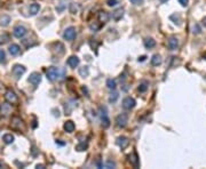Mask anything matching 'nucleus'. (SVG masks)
Returning a JSON list of instances; mask_svg holds the SVG:
<instances>
[{
    "label": "nucleus",
    "instance_id": "obj_35",
    "mask_svg": "<svg viewBox=\"0 0 206 169\" xmlns=\"http://www.w3.org/2000/svg\"><path fill=\"white\" fill-rule=\"evenodd\" d=\"M77 10H78L77 6H76L75 4H71V5H70V12H71V13L76 14V13H77Z\"/></svg>",
    "mask_w": 206,
    "mask_h": 169
},
{
    "label": "nucleus",
    "instance_id": "obj_39",
    "mask_svg": "<svg viewBox=\"0 0 206 169\" xmlns=\"http://www.w3.org/2000/svg\"><path fill=\"white\" fill-rule=\"evenodd\" d=\"M203 24H204V26L206 27V16L204 17V19H203Z\"/></svg>",
    "mask_w": 206,
    "mask_h": 169
},
{
    "label": "nucleus",
    "instance_id": "obj_14",
    "mask_svg": "<svg viewBox=\"0 0 206 169\" xmlns=\"http://www.w3.org/2000/svg\"><path fill=\"white\" fill-rule=\"evenodd\" d=\"M63 128H64V130L66 131V133H73V131H75V128H76V126H75V124H73V121L69 120V121H66V122L64 124Z\"/></svg>",
    "mask_w": 206,
    "mask_h": 169
},
{
    "label": "nucleus",
    "instance_id": "obj_12",
    "mask_svg": "<svg viewBox=\"0 0 206 169\" xmlns=\"http://www.w3.org/2000/svg\"><path fill=\"white\" fill-rule=\"evenodd\" d=\"M97 19H99V21L101 22V23H107L108 21H109L110 19V16H109V14L107 13V12H100L99 13V15H97Z\"/></svg>",
    "mask_w": 206,
    "mask_h": 169
},
{
    "label": "nucleus",
    "instance_id": "obj_13",
    "mask_svg": "<svg viewBox=\"0 0 206 169\" xmlns=\"http://www.w3.org/2000/svg\"><path fill=\"white\" fill-rule=\"evenodd\" d=\"M8 49H9V53H10V55H12V56H16V55H19V52H21V48H19V46L16 45V44L10 45Z\"/></svg>",
    "mask_w": 206,
    "mask_h": 169
},
{
    "label": "nucleus",
    "instance_id": "obj_36",
    "mask_svg": "<svg viewBox=\"0 0 206 169\" xmlns=\"http://www.w3.org/2000/svg\"><path fill=\"white\" fill-rule=\"evenodd\" d=\"M117 98H118V93H113V94L110 96L109 101H110V102H115Z\"/></svg>",
    "mask_w": 206,
    "mask_h": 169
},
{
    "label": "nucleus",
    "instance_id": "obj_4",
    "mask_svg": "<svg viewBox=\"0 0 206 169\" xmlns=\"http://www.w3.org/2000/svg\"><path fill=\"white\" fill-rule=\"evenodd\" d=\"M135 105H136V102L133 97H129L128 96V97H125L122 99V107L125 110H132V109H134Z\"/></svg>",
    "mask_w": 206,
    "mask_h": 169
},
{
    "label": "nucleus",
    "instance_id": "obj_3",
    "mask_svg": "<svg viewBox=\"0 0 206 169\" xmlns=\"http://www.w3.org/2000/svg\"><path fill=\"white\" fill-rule=\"evenodd\" d=\"M63 38L68 41H72V40L76 38V29L73 26H70L68 29H65L64 32H63Z\"/></svg>",
    "mask_w": 206,
    "mask_h": 169
},
{
    "label": "nucleus",
    "instance_id": "obj_33",
    "mask_svg": "<svg viewBox=\"0 0 206 169\" xmlns=\"http://www.w3.org/2000/svg\"><path fill=\"white\" fill-rule=\"evenodd\" d=\"M104 167H105V168H115V167H116V163L113 162V161H108V162L105 163Z\"/></svg>",
    "mask_w": 206,
    "mask_h": 169
},
{
    "label": "nucleus",
    "instance_id": "obj_20",
    "mask_svg": "<svg viewBox=\"0 0 206 169\" xmlns=\"http://www.w3.org/2000/svg\"><path fill=\"white\" fill-rule=\"evenodd\" d=\"M14 139H15V137L12 134H6V135H4V137H2V141L6 144H12L14 142Z\"/></svg>",
    "mask_w": 206,
    "mask_h": 169
},
{
    "label": "nucleus",
    "instance_id": "obj_16",
    "mask_svg": "<svg viewBox=\"0 0 206 169\" xmlns=\"http://www.w3.org/2000/svg\"><path fill=\"white\" fill-rule=\"evenodd\" d=\"M122 15H124V9L119 8V9H117V10H115V12L112 13V19L115 21H119V20H122Z\"/></svg>",
    "mask_w": 206,
    "mask_h": 169
},
{
    "label": "nucleus",
    "instance_id": "obj_9",
    "mask_svg": "<svg viewBox=\"0 0 206 169\" xmlns=\"http://www.w3.org/2000/svg\"><path fill=\"white\" fill-rule=\"evenodd\" d=\"M167 47L169 50H176L179 47V40L176 37H171L167 41Z\"/></svg>",
    "mask_w": 206,
    "mask_h": 169
},
{
    "label": "nucleus",
    "instance_id": "obj_1",
    "mask_svg": "<svg viewBox=\"0 0 206 169\" xmlns=\"http://www.w3.org/2000/svg\"><path fill=\"white\" fill-rule=\"evenodd\" d=\"M46 77H47V79H48L49 81L56 80L57 77H60V71H58V69L57 67H55V66L48 67L47 71H46Z\"/></svg>",
    "mask_w": 206,
    "mask_h": 169
},
{
    "label": "nucleus",
    "instance_id": "obj_32",
    "mask_svg": "<svg viewBox=\"0 0 206 169\" xmlns=\"http://www.w3.org/2000/svg\"><path fill=\"white\" fill-rule=\"evenodd\" d=\"M86 148H87V145H86L85 143H81V144H79V145L76 146V150H78V151H84Z\"/></svg>",
    "mask_w": 206,
    "mask_h": 169
},
{
    "label": "nucleus",
    "instance_id": "obj_19",
    "mask_svg": "<svg viewBox=\"0 0 206 169\" xmlns=\"http://www.w3.org/2000/svg\"><path fill=\"white\" fill-rule=\"evenodd\" d=\"M151 64L154 65V66H158V65L161 64V57L159 56V55H154L152 56V59H151Z\"/></svg>",
    "mask_w": 206,
    "mask_h": 169
},
{
    "label": "nucleus",
    "instance_id": "obj_40",
    "mask_svg": "<svg viewBox=\"0 0 206 169\" xmlns=\"http://www.w3.org/2000/svg\"><path fill=\"white\" fill-rule=\"evenodd\" d=\"M37 168H40V169H41V168H44V166H43V165H37Z\"/></svg>",
    "mask_w": 206,
    "mask_h": 169
},
{
    "label": "nucleus",
    "instance_id": "obj_43",
    "mask_svg": "<svg viewBox=\"0 0 206 169\" xmlns=\"http://www.w3.org/2000/svg\"><path fill=\"white\" fill-rule=\"evenodd\" d=\"M159 1H160V2H166L167 0H159Z\"/></svg>",
    "mask_w": 206,
    "mask_h": 169
},
{
    "label": "nucleus",
    "instance_id": "obj_2",
    "mask_svg": "<svg viewBox=\"0 0 206 169\" xmlns=\"http://www.w3.org/2000/svg\"><path fill=\"white\" fill-rule=\"evenodd\" d=\"M127 122H128V116H127L126 113H122V114H119V116L116 118V125H117V127H119V128L126 127Z\"/></svg>",
    "mask_w": 206,
    "mask_h": 169
},
{
    "label": "nucleus",
    "instance_id": "obj_38",
    "mask_svg": "<svg viewBox=\"0 0 206 169\" xmlns=\"http://www.w3.org/2000/svg\"><path fill=\"white\" fill-rule=\"evenodd\" d=\"M179 2L181 4V6L187 7V6H188V4H189V0H179Z\"/></svg>",
    "mask_w": 206,
    "mask_h": 169
},
{
    "label": "nucleus",
    "instance_id": "obj_30",
    "mask_svg": "<svg viewBox=\"0 0 206 169\" xmlns=\"http://www.w3.org/2000/svg\"><path fill=\"white\" fill-rule=\"evenodd\" d=\"M6 62V54L4 49H0V63H5Z\"/></svg>",
    "mask_w": 206,
    "mask_h": 169
},
{
    "label": "nucleus",
    "instance_id": "obj_18",
    "mask_svg": "<svg viewBox=\"0 0 206 169\" xmlns=\"http://www.w3.org/2000/svg\"><path fill=\"white\" fill-rule=\"evenodd\" d=\"M144 46H146V48L151 49V48H154V46H156V41L152 38H147V39L144 40Z\"/></svg>",
    "mask_w": 206,
    "mask_h": 169
},
{
    "label": "nucleus",
    "instance_id": "obj_23",
    "mask_svg": "<svg viewBox=\"0 0 206 169\" xmlns=\"http://www.w3.org/2000/svg\"><path fill=\"white\" fill-rule=\"evenodd\" d=\"M79 74H80V77H87L88 74H90V69H88V66H83V67H80L79 69Z\"/></svg>",
    "mask_w": 206,
    "mask_h": 169
},
{
    "label": "nucleus",
    "instance_id": "obj_29",
    "mask_svg": "<svg viewBox=\"0 0 206 169\" xmlns=\"http://www.w3.org/2000/svg\"><path fill=\"white\" fill-rule=\"evenodd\" d=\"M200 32H202L200 26L198 25V24H195V25L193 26V34H199Z\"/></svg>",
    "mask_w": 206,
    "mask_h": 169
},
{
    "label": "nucleus",
    "instance_id": "obj_31",
    "mask_svg": "<svg viewBox=\"0 0 206 169\" xmlns=\"http://www.w3.org/2000/svg\"><path fill=\"white\" fill-rule=\"evenodd\" d=\"M2 113L4 114H8L9 113V111H10V106H9V104H2Z\"/></svg>",
    "mask_w": 206,
    "mask_h": 169
},
{
    "label": "nucleus",
    "instance_id": "obj_15",
    "mask_svg": "<svg viewBox=\"0 0 206 169\" xmlns=\"http://www.w3.org/2000/svg\"><path fill=\"white\" fill-rule=\"evenodd\" d=\"M129 158V162L132 163L135 168H137L140 166V162H139V158H137V154L136 153H132L131 156H128Z\"/></svg>",
    "mask_w": 206,
    "mask_h": 169
},
{
    "label": "nucleus",
    "instance_id": "obj_27",
    "mask_svg": "<svg viewBox=\"0 0 206 169\" xmlns=\"http://www.w3.org/2000/svg\"><path fill=\"white\" fill-rule=\"evenodd\" d=\"M147 89H148V82L147 81L141 82L140 86H139V88H137V90L140 91V93H144V91H147Z\"/></svg>",
    "mask_w": 206,
    "mask_h": 169
},
{
    "label": "nucleus",
    "instance_id": "obj_8",
    "mask_svg": "<svg viewBox=\"0 0 206 169\" xmlns=\"http://www.w3.org/2000/svg\"><path fill=\"white\" fill-rule=\"evenodd\" d=\"M5 98H6V101L8 102V103H12V104L17 103V101H19L17 95H16L13 90H10V89L6 91V94H5Z\"/></svg>",
    "mask_w": 206,
    "mask_h": 169
},
{
    "label": "nucleus",
    "instance_id": "obj_26",
    "mask_svg": "<svg viewBox=\"0 0 206 169\" xmlns=\"http://www.w3.org/2000/svg\"><path fill=\"white\" fill-rule=\"evenodd\" d=\"M8 41H9V34L4 33V34L0 36V45H5Z\"/></svg>",
    "mask_w": 206,
    "mask_h": 169
},
{
    "label": "nucleus",
    "instance_id": "obj_24",
    "mask_svg": "<svg viewBox=\"0 0 206 169\" xmlns=\"http://www.w3.org/2000/svg\"><path fill=\"white\" fill-rule=\"evenodd\" d=\"M107 87L109 88V89H116L117 87V82L115 79H108L107 80Z\"/></svg>",
    "mask_w": 206,
    "mask_h": 169
},
{
    "label": "nucleus",
    "instance_id": "obj_22",
    "mask_svg": "<svg viewBox=\"0 0 206 169\" xmlns=\"http://www.w3.org/2000/svg\"><path fill=\"white\" fill-rule=\"evenodd\" d=\"M102 126L104 127V128H108L110 126V120L109 118H108V116H107V113L104 112L102 114Z\"/></svg>",
    "mask_w": 206,
    "mask_h": 169
},
{
    "label": "nucleus",
    "instance_id": "obj_7",
    "mask_svg": "<svg viewBox=\"0 0 206 169\" xmlns=\"http://www.w3.org/2000/svg\"><path fill=\"white\" fill-rule=\"evenodd\" d=\"M40 81H41V74H40V73H38V72H33V73L30 74V77H29V82L32 84L34 87H37V86L40 84Z\"/></svg>",
    "mask_w": 206,
    "mask_h": 169
},
{
    "label": "nucleus",
    "instance_id": "obj_6",
    "mask_svg": "<svg viewBox=\"0 0 206 169\" xmlns=\"http://www.w3.org/2000/svg\"><path fill=\"white\" fill-rule=\"evenodd\" d=\"M12 72H13V74L15 76V78L19 79V78H21V76H23V74L25 73V67H24L23 65L16 64V65H14Z\"/></svg>",
    "mask_w": 206,
    "mask_h": 169
},
{
    "label": "nucleus",
    "instance_id": "obj_10",
    "mask_svg": "<svg viewBox=\"0 0 206 169\" xmlns=\"http://www.w3.org/2000/svg\"><path fill=\"white\" fill-rule=\"evenodd\" d=\"M66 64L69 65L70 67H72V69H76L78 65H79V59H78L77 56H70L68 59V61H66Z\"/></svg>",
    "mask_w": 206,
    "mask_h": 169
},
{
    "label": "nucleus",
    "instance_id": "obj_44",
    "mask_svg": "<svg viewBox=\"0 0 206 169\" xmlns=\"http://www.w3.org/2000/svg\"><path fill=\"white\" fill-rule=\"evenodd\" d=\"M204 59H206V53H205V54H204Z\"/></svg>",
    "mask_w": 206,
    "mask_h": 169
},
{
    "label": "nucleus",
    "instance_id": "obj_28",
    "mask_svg": "<svg viewBox=\"0 0 206 169\" xmlns=\"http://www.w3.org/2000/svg\"><path fill=\"white\" fill-rule=\"evenodd\" d=\"M172 21H174V23L175 24H180V22H181V17H180V15H178V14H173V15H171V17H169Z\"/></svg>",
    "mask_w": 206,
    "mask_h": 169
},
{
    "label": "nucleus",
    "instance_id": "obj_41",
    "mask_svg": "<svg viewBox=\"0 0 206 169\" xmlns=\"http://www.w3.org/2000/svg\"><path fill=\"white\" fill-rule=\"evenodd\" d=\"M2 167H4V163H2V161L0 160V168H2Z\"/></svg>",
    "mask_w": 206,
    "mask_h": 169
},
{
    "label": "nucleus",
    "instance_id": "obj_5",
    "mask_svg": "<svg viewBox=\"0 0 206 169\" xmlns=\"http://www.w3.org/2000/svg\"><path fill=\"white\" fill-rule=\"evenodd\" d=\"M26 32H28V31H26V29L23 25H16L13 30L14 36H15L16 38H19V39L23 38V37L26 34Z\"/></svg>",
    "mask_w": 206,
    "mask_h": 169
},
{
    "label": "nucleus",
    "instance_id": "obj_37",
    "mask_svg": "<svg viewBox=\"0 0 206 169\" xmlns=\"http://www.w3.org/2000/svg\"><path fill=\"white\" fill-rule=\"evenodd\" d=\"M133 5H135V6H139V5H142L143 4V0H129Z\"/></svg>",
    "mask_w": 206,
    "mask_h": 169
},
{
    "label": "nucleus",
    "instance_id": "obj_11",
    "mask_svg": "<svg viewBox=\"0 0 206 169\" xmlns=\"http://www.w3.org/2000/svg\"><path fill=\"white\" fill-rule=\"evenodd\" d=\"M117 144L122 148V149H125V148H127V145L129 144V141L127 137L125 136H120L117 138Z\"/></svg>",
    "mask_w": 206,
    "mask_h": 169
},
{
    "label": "nucleus",
    "instance_id": "obj_42",
    "mask_svg": "<svg viewBox=\"0 0 206 169\" xmlns=\"http://www.w3.org/2000/svg\"><path fill=\"white\" fill-rule=\"evenodd\" d=\"M144 59H146V57H144V56H142V57L139 59V61H144Z\"/></svg>",
    "mask_w": 206,
    "mask_h": 169
},
{
    "label": "nucleus",
    "instance_id": "obj_25",
    "mask_svg": "<svg viewBox=\"0 0 206 169\" xmlns=\"http://www.w3.org/2000/svg\"><path fill=\"white\" fill-rule=\"evenodd\" d=\"M12 125H13V127H17V128H21V126L22 127H24L23 126V121L19 119V118H13V122H12Z\"/></svg>",
    "mask_w": 206,
    "mask_h": 169
},
{
    "label": "nucleus",
    "instance_id": "obj_21",
    "mask_svg": "<svg viewBox=\"0 0 206 169\" xmlns=\"http://www.w3.org/2000/svg\"><path fill=\"white\" fill-rule=\"evenodd\" d=\"M9 22H10V17H9V16H7V15H4V16H1V17H0V25L7 26L8 24H9Z\"/></svg>",
    "mask_w": 206,
    "mask_h": 169
},
{
    "label": "nucleus",
    "instance_id": "obj_17",
    "mask_svg": "<svg viewBox=\"0 0 206 169\" xmlns=\"http://www.w3.org/2000/svg\"><path fill=\"white\" fill-rule=\"evenodd\" d=\"M39 10H40V5L36 4V2L30 5V7H29V12H30L31 15H36L37 13H39Z\"/></svg>",
    "mask_w": 206,
    "mask_h": 169
},
{
    "label": "nucleus",
    "instance_id": "obj_34",
    "mask_svg": "<svg viewBox=\"0 0 206 169\" xmlns=\"http://www.w3.org/2000/svg\"><path fill=\"white\" fill-rule=\"evenodd\" d=\"M107 4H108V6L109 7H113L118 4V0H108V1H107Z\"/></svg>",
    "mask_w": 206,
    "mask_h": 169
}]
</instances>
